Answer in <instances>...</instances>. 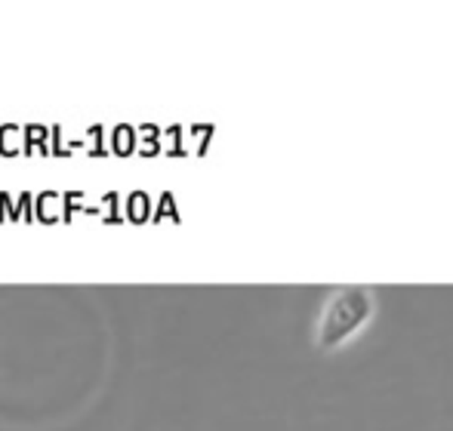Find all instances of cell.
<instances>
[{
	"instance_id": "obj_1",
	"label": "cell",
	"mask_w": 453,
	"mask_h": 431,
	"mask_svg": "<svg viewBox=\"0 0 453 431\" xmlns=\"http://www.w3.org/2000/svg\"><path fill=\"white\" fill-rule=\"evenodd\" d=\"M376 312V299L370 287H340L324 302L321 318H318L315 342L321 352H336L346 345L352 336H358Z\"/></svg>"
}]
</instances>
